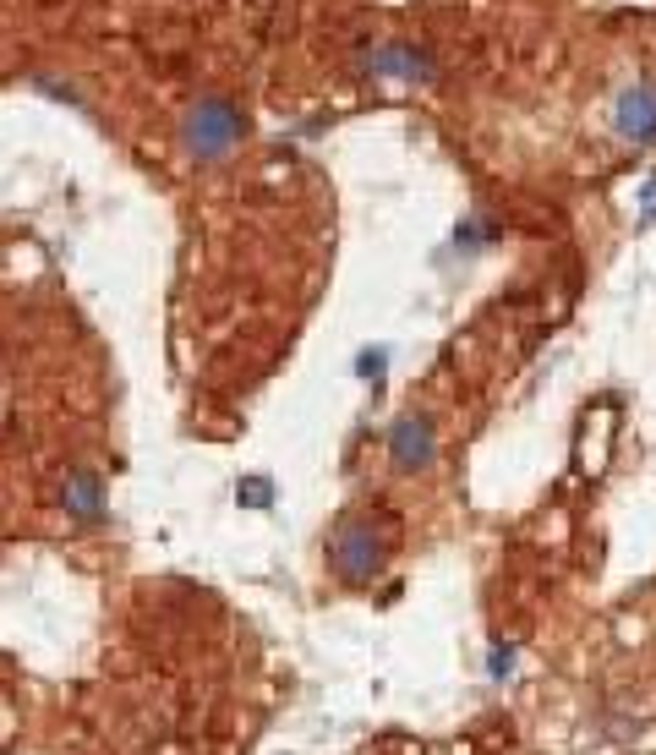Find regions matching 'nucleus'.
<instances>
[{"instance_id":"f257e3e1","label":"nucleus","mask_w":656,"mask_h":755,"mask_svg":"<svg viewBox=\"0 0 656 755\" xmlns=\"http://www.w3.org/2000/svg\"><path fill=\"white\" fill-rule=\"evenodd\" d=\"M241 137H246V115L230 99L208 94V99H197L181 121V154L197 159V165H214V159H225Z\"/></svg>"},{"instance_id":"f03ea898","label":"nucleus","mask_w":656,"mask_h":755,"mask_svg":"<svg viewBox=\"0 0 656 755\" xmlns=\"http://www.w3.org/2000/svg\"><path fill=\"white\" fill-rule=\"evenodd\" d=\"M383 553H389V531L372 515H345L334 526V537H328V564H334V575L345 586H367L383 569Z\"/></svg>"},{"instance_id":"7ed1b4c3","label":"nucleus","mask_w":656,"mask_h":755,"mask_svg":"<svg viewBox=\"0 0 656 755\" xmlns=\"http://www.w3.org/2000/svg\"><path fill=\"white\" fill-rule=\"evenodd\" d=\"M389 460L394 471H427L438 460V433H432V416H400L389 427Z\"/></svg>"},{"instance_id":"20e7f679","label":"nucleus","mask_w":656,"mask_h":755,"mask_svg":"<svg viewBox=\"0 0 656 755\" xmlns=\"http://www.w3.org/2000/svg\"><path fill=\"white\" fill-rule=\"evenodd\" d=\"M613 126H618V137H629V143H656V88L651 83L624 88L618 104H613Z\"/></svg>"},{"instance_id":"39448f33","label":"nucleus","mask_w":656,"mask_h":755,"mask_svg":"<svg viewBox=\"0 0 656 755\" xmlns=\"http://www.w3.org/2000/svg\"><path fill=\"white\" fill-rule=\"evenodd\" d=\"M372 77H394V83H432V55L416 44H383L367 61Z\"/></svg>"},{"instance_id":"423d86ee","label":"nucleus","mask_w":656,"mask_h":755,"mask_svg":"<svg viewBox=\"0 0 656 755\" xmlns=\"http://www.w3.org/2000/svg\"><path fill=\"white\" fill-rule=\"evenodd\" d=\"M61 504H66V515H72V520H82V526H99V520H104V476L88 471V466L66 471Z\"/></svg>"},{"instance_id":"0eeeda50","label":"nucleus","mask_w":656,"mask_h":755,"mask_svg":"<svg viewBox=\"0 0 656 755\" xmlns=\"http://www.w3.org/2000/svg\"><path fill=\"white\" fill-rule=\"evenodd\" d=\"M236 498L246 509H268L274 504V482H268V476H246V482L236 487Z\"/></svg>"},{"instance_id":"6e6552de","label":"nucleus","mask_w":656,"mask_h":755,"mask_svg":"<svg viewBox=\"0 0 656 755\" xmlns=\"http://www.w3.org/2000/svg\"><path fill=\"white\" fill-rule=\"evenodd\" d=\"M383 362H389V351H383V345H378V351H361V356H356V373H361V378H378Z\"/></svg>"}]
</instances>
